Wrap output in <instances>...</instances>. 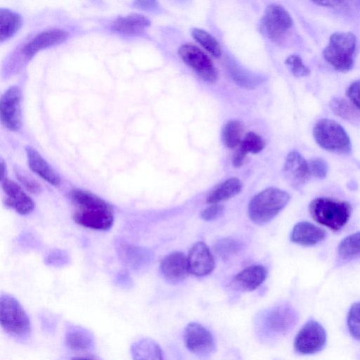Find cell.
Segmentation results:
<instances>
[{
	"instance_id": "8992f818",
	"label": "cell",
	"mask_w": 360,
	"mask_h": 360,
	"mask_svg": "<svg viewBox=\"0 0 360 360\" xmlns=\"http://www.w3.org/2000/svg\"><path fill=\"white\" fill-rule=\"evenodd\" d=\"M0 326L13 336L22 338L31 331L30 319L20 302L8 294L0 295Z\"/></svg>"
},
{
	"instance_id": "9c48e42d",
	"label": "cell",
	"mask_w": 360,
	"mask_h": 360,
	"mask_svg": "<svg viewBox=\"0 0 360 360\" xmlns=\"http://www.w3.org/2000/svg\"><path fill=\"white\" fill-rule=\"evenodd\" d=\"M327 342L325 328L310 319L301 328L294 340L295 350L301 354H313L321 351Z\"/></svg>"
},
{
	"instance_id": "ab89813d",
	"label": "cell",
	"mask_w": 360,
	"mask_h": 360,
	"mask_svg": "<svg viewBox=\"0 0 360 360\" xmlns=\"http://www.w3.org/2000/svg\"><path fill=\"white\" fill-rule=\"evenodd\" d=\"M359 80L353 82L347 88L346 95L357 108L359 109Z\"/></svg>"
},
{
	"instance_id": "4dcf8cb0",
	"label": "cell",
	"mask_w": 360,
	"mask_h": 360,
	"mask_svg": "<svg viewBox=\"0 0 360 360\" xmlns=\"http://www.w3.org/2000/svg\"><path fill=\"white\" fill-rule=\"evenodd\" d=\"M191 34L194 39L211 55L216 58L221 56V46L212 34L199 28L193 29Z\"/></svg>"
},
{
	"instance_id": "7a4b0ae2",
	"label": "cell",
	"mask_w": 360,
	"mask_h": 360,
	"mask_svg": "<svg viewBox=\"0 0 360 360\" xmlns=\"http://www.w3.org/2000/svg\"><path fill=\"white\" fill-rule=\"evenodd\" d=\"M289 193L278 188L270 187L255 195L248 204V215L258 225L265 224L276 217L288 205Z\"/></svg>"
},
{
	"instance_id": "4316f807",
	"label": "cell",
	"mask_w": 360,
	"mask_h": 360,
	"mask_svg": "<svg viewBox=\"0 0 360 360\" xmlns=\"http://www.w3.org/2000/svg\"><path fill=\"white\" fill-rule=\"evenodd\" d=\"M331 110L338 116L354 124L359 122V108L342 98H334L330 102Z\"/></svg>"
},
{
	"instance_id": "e0dca14e",
	"label": "cell",
	"mask_w": 360,
	"mask_h": 360,
	"mask_svg": "<svg viewBox=\"0 0 360 360\" xmlns=\"http://www.w3.org/2000/svg\"><path fill=\"white\" fill-rule=\"evenodd\" d=\"M160 267L167 281L177 283L184 280L188 273L187 257L181 252H171L162 259Z\"/></svg>"
},
{
	"instance_id": "30bf717a",
	"label": "cell",
	"mask_w": 360,
	"mask_h": 360,
	"mask_svg": "<svg viewBox=\"0 0 360 360\" xmlns=\"http://www.w3.org/2000/svg\"><path fill=\"white\" fill-rule=\"evenodd\" d=\"M22 92L17 86L9 87L0 98V122L6 129L18 131L22 127Z\"/></svg>"
},
{
	"instance_id": "d6986e66",
	"label": "cell",
	"mask_w": 360,
	"mask_h": 360,
	"mask_svg": "<svg viewBox=\"0 0 360 360\" xmlns=\"http://www.w3.org/2000/svg\"><path fill=\"white\" fill-rule=\"evenodd\" d=\"M326 237V232L322 228L308 221H300L292 229L290 238L296 244L311 246L323 241Z\"/></svg>"
},
{
	"instance_id": "ac0fdd59",
	"label": "cell",
	"mask_w": 360,
	"mask_h": 360,
	"mask_svg": "<svg viewBox=\"0 0 360 360\" xmlns=\"http://www.w3.org/2000/svg\"><path fill=\"white\" fill-rule=\"evenodd\" d=\"M267 269L261 264L248 266L234 276L233 287L245 291H252L259 287L266 280Z\"/></svg>"
},
{
	"instance_id": "5bb4252c",
	"label": "cell",
	"mask_w": 360,
	"mask_h": 360,
	"mask_svg": "<svg viewBox=\"0 0 360 360\" xmlns=\"http://www.w3.org/2000/svg\"><path fill=\"white\" fill-rule=\"evenodd\" d=\"M2 189L6 195L4 199L6 207L15 210L21 215L29 214L34 210V200L16 182L5 179L2 183Z\"/></svg>"
},
{
	"instance_id": "7402d4cb",
	"label": "cell",
	"mask_w": 360,
	"mask_h": 360,
	"mask_svg": "<svg viewBox=\"0 0 360 360\" xmlns=\"http://www.w3.org/2000/svg\"><path fill=\"white\" fill-rule=\"evenodd\" d=\"M240 143V147L235 153L232 160L235 167H240L243 165L247 154H257L265 146V141L262 137L253 131L246 134Z\"/></svg>"
},
{
	"instance_id": "9a60e30c",
	"label": "cell",
	"mask_w": 360,
	"mask_h": 360,
	"mask_svg": "<svg viewBox=\"0 0 360 360\" xmlns=\"http://www.w3.org/2000/svg\"><path fill=\"white\" fill-rule=\"evenodd\" d=\"M68 37V33L60 29L44 30L28 41L22 48L21 51L26 60H30L39 51L58 45Z\"/></svg>"
},
{
	"instance_id": "7bdbcfd3",
	"label": "cell",
	"mask_w": 360,
	"mask_h": 360,
	"mask_svg": "<svg viewBox=\"0 0 360 360\" xmlns=\"http://www.w3.org/2000/svg\"><path fill=\"white\" fill-rule=\"evenodd\" d=\"M6 174V164L5 160L0 156V181L5 179Z\"/></svg>"
},
{
	"instance_id": "8d00e7d4",
	"label": "cell",
	"mask_w": 360,
	"mask_h": 360,
	"mask_svg": "<svg viewBox=\"0 0 360 360\" xmlns=\"http://www.w3.org/2000/svg\"><path fill=\"white\" fill-rule=\"evenodd\" d=\"M311 174L318 179H323L328 173V165L321 158H315L309 165Z\"/></svg>"
},
{
	"instance_id": "f1b7e54d",
	"label": "cell",
	"mask_w": 360,
	"mask_h": 360,
	"mask_svg": "<svg viewBox=\"0 0 360 360\" xmlns=\"http://www.w3.org/2000/svg\"><path fill=\"white\" fill-rule=\"evenodd\" d=\"M244 131L243 123L238 120L228 121L221 130V140L229 148H236L241 141Z\"/></svg>"
},
{
	"instance_id": "83f0119b",
	"label": "cell",
	"mask_w": 360,
	"mask_h": 360,
	"mask_svg": "<svg viewBox=\"0 0 360 360\" xmlns=\"http://www.w3.org/2000/svg\"><path fill=\"white\" fill-rule=\"evenodd\" d=\"M120 255L126 264L134 269L143 266L150 259L149 252L134 245H124L122 247Z\"/></svg>"
},
{
	"instance_id": "d4e9b609",
	"label": "cell",
	"mask_w": 360,
	"mask_h": 360,
	"mask_svg": "<svg viewBox=\"0 0 360 360\" xmlns=\"http://www.w3.org/2000/svg\"><path fill=\"white\" fill-rule=\"evenodd\" d=\"M131 354L135 359H162V352L160 346L148 338L140 340L131 347Z\"/></svg>"
},
{
	"instance_id": "836d02e7",
	"label": "cell",
	"mask_w": 360,
	"mask_h": 360,
	"mask_svg": "<svg viewBox=\"0 0 360 360\" xmlns=\"http://www.w3.org/2000/svg\"><path fill=\"white\" fill-rule=\"evenodd\" d=\"M14 172L18 181L27 191L35 195H38L41 192L42 188L39 183L25 171L16 167L14 169Z\"/></svg>"
},
{
	"instance_id": "b9f144b4",
	"label": "cell",
	"mask_w": 360,
	"mask_h": 360,
	"mask_svg": "<svg viewBox=\"0 0 360 360\" xmlns=\"http://www.w3.org/2000/svg\"><path fill=\"white\" fill-rule=\"evenodd\" d=\"M314 4L327 7L336 6L342 4L345 0H311Z\"/></svg>"
},
{
	"instance_id": "603a6c76",
	"label": "cell",
	"mask_w": 360,
	"mask_h": 360,
	"mask_svg": "<svg viewBox=\"0 0 360 360\" xmlns=\"http://www.w3.org/2000/svg\"><path fill=\"white\" fill-rule=\"evenodd\" d=\"M243 188L242 181L237 177L229 178L216 186L207 195L206 202L219 203L238 195Z\"/></svg>"
},
{
	"instance_id": "cb8c5ba5",
	"label": "cell",
	"mask_w": 360,
	"mask_h": 360,
	"mask_svg": "<svg viewBox=\"0 0 360 360\" xmlns=\"http://www.w3.org/2000/svg\"><path fill=\"white\" fill-rule=\"evenodd\" d=\"M22 25V19L18 13L0 8V42L15 35Z\"/></svg>"
},
{
	"instance_id": "ffe728a7",
	"label": "cell",
	"mask_w": 360,
	"mask_h": 360,
	"mask_svg": "<svg viewBox=\"0 0 360 360\" xmlns=\"http://www.w3.org/2000/svg\"><path fill=\"white\" fill-rule=\"evenodd\" d=\"M25 151L30 169L52 186H57L61 179L58 174L34 148L27 146Z\"/></svg>"
},
{
	"instance_id": "2e32d148",
	"label": "cell",
	"mask_w": 360,
	"mask_h": 360,
	"mask_svg": "<svg viewBox=\"0 0 360 360\" xmlns=\"http://www.w3.org/2000/svg\"><path fill=\"white\" fill-rule=\"evenodd\" d=\"M283 173L286 181L293 187L306 184L311 176L309 166L302 155L296 150L289 153L285 158Z\"/></svg>"
},
{
	"instance_id": "277c9868",
	"label": "cell",
	"mask_w": 360,
	"mask_h": 360,
	"mask_svg": "<svg viewBox=\"0 0 360 360\" xmlns=\"http://www.w3.org/2000/svg\"><path fill=\"white\" fill-rule=\"evenodd\" d=\"M356 49L355 35L349 32L333 33L323 51L325 60L338 71L348 72L354 64Z\"/></svg>"
},
{
	"instance_id": "f546056e",
	"label": "cell",
	"mask_w": 360,
	"mask_h": 360,
	"mask_svg": "<svg viewBox=\"0 0 360 360\" xmlns=\"http://www.w3.org/2000/svg\"><path fill=\"white\" fill-rule=\"evenodd\" d=\"M359 232L357 231L342 240L338 248V255L342 259L349 261L359 257Z\"/></svg>"
},
{
	"instance_id": "52a82bcc",
	"label": "cell",
	"mask_w": 360,
	"mask_h": 360,
	"mask_svg": "<svg viewBox=\"0 0 360 360\" xmlns=\"http://www.w3.org/2000/svg\"><path fill=\"white\" fill-rule=\"evenodd\" d=\"M297 315L288 304H280L266 310L259 319L258 328L266 338L285 335L296 324Z\"/></svg>"
},
{
	"instance_id": "60d3db41",
	"label": "cell",
	"mask_w": 360,
	"mask_h": 360,
	"mask_svg": "<svg viewBox=\"0 0 360 360\" xmlns=\"http://www.w3.org/2000/svg\"><path fill=\"white\" fill-rule=\"evenodd\" d=\"M134 6L139 9L150 11L158 6V0H135Z\"/></svg>"
},
{
	"instance_id": "d6a6232c",
	"label": "cell",
	"mask_w": 360,
	"mask_h": 360,
	"mask_svg": "<svg viewBox=\"0 0 360 360\" xmlns=\"http://www.w3.org/2000/svg\"><path fill=\"white\" fill-rule=\"evenodd\" d=\"M214 248L219 256L226 259L238 252L240 244L233 238H226L217 242Z\"/></svg>"
},
{
	"instance_id": "d590c367",
	"label": "cell",
	"mask_w": 360,
	"mask_h": 360,
	"mask_svg": "<svg viewBox=\"0 0 360 360\" xmlns=\"http://www.w3.org/2000/svg\"><path fill=\"white\" fill-rule=\"evenodd\" d=\"M285 64L295 77H302L310 74V70L304 65L298 55L289 56L285 60Z\"/></svg>"
},
{
	"instance_id": "8fae6325",
	"label": "cell",
	"mask_w": 360,
	"mask_h": 360,
	"mask_svg": "<svg viewBox=\"0 0 360 360\" xmlns=\"http://www.w3.org/2000/svg\"><path fill=\"white\" fill-rule=\"evenodd\" d=\"M179 55L203 80L214 83L218 79V71L211 59L198 47L191 44L180 46Z\"/></svg>"
},
{
	"instance_id": "f35d334b",
	"label": "cell",
	"mask_w": 360,
	"mask_h": 360,
	"mask_svg": "<svg viewBox=\"0 0 360 360\" xmlns=\"http://www.w3.org/2000/svg\"><path fill=\"white\" fill-rule=\"evenodd\" d=\"M68 255L60 250L53 251L46 259V263L53 266H61L68 263Z\"/></svg>"
},
{
	"instance_id": "44dd1931",
	"label": "cell",
	"mask_w": 360,
	"mask_h": 360,
	"mask_svg": "<svg viewBox=\"0 0 360 360\" xmlns=\"http://www.w3.org/2000/svg\"><path fill=\"white\" fill-rule=\"evenodd\" d=\"M150 25V20L145 16L133 13L118 18L112 24V29L127 35H139Z\"/></svg>"
},
{
	"instance_id": "4fadbf2b",
	"label": "cell",
	"mask_w": 360,
	"mask_h": 360,
	"mask_svg": "<svg viewBox=\"0 0 360 360\" xmlns=\"http://www.w3.org/2000/svg\"><path fill=\"white\" fill-rule=\"evenodd\" d=\"M187 257L188 272L201 277L210 274L215 267L214 257L208 246L202 241L195 243Z\"/></svg>"
},
{
	"instance_id": "5b68a950",
	"label": "cell",
	"mask_w": 360,
	"mask_h": 360,
	"mask_svg": "<svg viewBox=\"0 0 360 360\" xmlns=\"http://www.w3.org/2000/svg\"><path fill=\"white\" fill-rule=\"evenodd\" d=\"M313 136L318 145L326 150L336 154L348 155L352 143L345 129L334 120L323 118L313 127Z\"/></svg>"
},
{
	"instance_id": "6da1fadb",
	"label": "cell",
	"mask_w": 360,
	"mask_h": 360,
	"mask_svg": "<svg viewBox=\"0 0 360 360\" xmlns=\"http://www.w3.org/2000/svg\"><path fill=\"white\" fill-rule=\"evenodd\" d=\"M70 196L77 207L73 214V219L77 224L95 230L106 231L111 228L114 222L113 212L105 200L81 189H73Z\"/></svg>"
},
{
	"instance_id": "e575fe53",
	"label": "cell",
	"mask_w": 360,
	"mask_h": 360,
	"mask_svg": "<svg viewBox=\"0 0 360 360\" xmlns=\"http://www.w3.org/2000/svg\"><path fill=\"white\" fill-rule=\"evenodd\" d=\"M359 302L354 303L348 312L347 324L351 335L356 340H359Z\"/></svg>"
},
{
	"instance_id": "3957f363",
	"label": "cell",
	"mask_w": 360,
	"mask_h": 360,
	"mask_svg": "<svg viewBox=\"0 0 360 360\" xmlns=\"http://www.w3.org/2000/svg\"><path fill=\"white\" fill-rule=\"evenodd\" d=\"M309 211L317 223L338 231L348 222L352 208L348 202L322 197L310 202Z\"/></svg>"
},
{
	"instance_id": "74e56055",
	"label": "cell",
	"mask_w": 360,
	"mask_h": 360,
	"mask_svg": "<svg viewBox=\"0 0 360 360\" xmlns=\"http://www.w3.org/2000/svg\"><path fill=\"white\" fill-rule=\"evenodd\" d=\"M224 207L218 203L212 204L201 212V217L205 221H212L223 214Z\"/></svg>"
},
{
	"instance_id": "1f68e13d",
	"label": "cell",
	"mask_w": 360,
	"mask_h": 360,
	"mask_svg": "<svg viewBox=\"0 0 360 360\" xmlns=\"http://www.w3.org/2000/svg\"><path fill=\"white\" fill-rule=\"evenodd\" d=\"M231 77L240 86L245 89H255L260 84L262 79L236 65L230 68Z\"/></svg>"
},
{
	"instance_id": "484cf974",
	"label": "cell",
	"mask_w": 360,
	"mask_h": 360,
	"mask_svg": "<svg viewBox=\"0 0 360 360\" xmlns=\"http://www.w3.org/2000/svg\"><path fill=\"white\" fill-rule=\"evenodd\" d=\"M66 345L75 352H86L93 347L91 335L81 328H72L65 335Z\"/></svg>"
},
{
	"instance_id": "7c38bea8",
	"label": "cell",
	"mask_w": 360,
	"mask_h": 360,
	"mask_svg": "<svg viewBox=\"0 0 360 360\" xmlns=\"http://www.w3.org/2000/svg\"><path fill=\"white\" fill-rule=\"evenodd\" d=\"M184 341L188 349L199 356H208L215 349V341L212 333L202 325L193 322L184 331Z\"/></svg>"
},
{
	"instance_id": "ba28073f",
	"label": "cell",
	"mask_w": 360,
	"mask_h": 360,
	"mask_svg": "<svg viewBox=\"0 0 360 360\" xmlns=\"http://www.w3.org/2000/svg\"><path fill=\"white\" fill-rule=\"evenodd\" d=\"M292 25L293 20L288 11L281 5L272 4L265 9L259 30L268 39L279 44L284 40Z\"/></svg>"
}]
</instances>
